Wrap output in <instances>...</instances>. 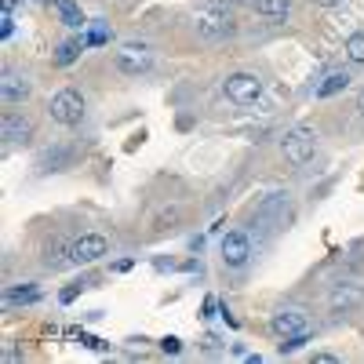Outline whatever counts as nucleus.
<instances>
[{"instance_id": "obj_1", "label": "nucleus", "mask_w": 364, "mask_h": 364, "mask_svg": "<svg viewBox=\"0 0 364 364\" xmlns=\"http://www.w3.org/2000/svg\"><path fill=\"white\" fill-rule=\"evenodd\" d=\"M190 26H193L197 41H204V44H226L237 33V15L230 11V4L204 0V4L190 15Z\"/></svg>"}, {"instance_id": "obj_2", "label": "nucleus", "mask_w": 364, "mask_h": 364, "mask_svg": "<svg viewBox=\"0 0 364 364\" xmlns=\"http://www.w3.org/2000/svg\"><path fill=\"white\" fill-rule=\"evenodd\" d=\"M87 113V102L77 87H63V91H55L51 102H48V117L55 120L58 128H77L80 120Z\"/></svg>"}, {"instance_id": "obj_3", "label": "nucleus", "mask_w": 364, "mask_h": 364, "mask_svg": "<svg viewBox=\"0 0 364 364\" xmlns=\"http://www.w3.org/2000/svg\"><path fill=\"white\" fill-rule=\"evenodd\" d=\"M255 219H259L266 230H273V233H284V230L295 223L291 193H269V197H262L259 208H255Z\"/></svg>"}, {"instance_id": "obj_4", "label": "nucleus", "mask_w": 364, "mask_h": 364, "mask_svg": "<svg viewBox=\"0 0 364 364\" xmlns=\"http://www.w3.org/2000/svg\"><path fill=\"white\" fill-rule=\"evenodd\" d=\"M113 66L124 77H142V73L154 70V48L146 41H124L113 51Z\"/></svg>"}, {"instance_id": "obj_5", "label": "nucleus", "mask_w": 364, "mask_h": 364, "mask_svg": "<svg viewBox=\"0 0 364 364\" xmlns=\"http://www.w3.org/2000/svg\"><path fill=\"white\" fill-rule=\"evenodd\" d=\"M281 157L291 164V168H302L317 157V135L310 128H288L281 135Z\"/></svg>"}, {"instance_id": "obj_6", "label": "nucleus", "mask_w": 364, "mask_h": 364, "mask_svg": "<svg viewBox=\"0 0 364 364\" xmlns=\"http://www.w3.org/2000/svg\"><path fill=\"white\" fill-rule=\"evenodd\" d=\"M269 331L277 339H299V336H310V314L302 306H277L269 314Z\"/></svg>"}, {"instance_id": "obj_7", "label": "nucleus", "mask_w": 364, "mask_h": 364, "mask_svg": "<svg viewBox=\"0 0 364 364\" xmlns=\"http://www.w3.org/2000/svg\"><path fill=\"white\" fill-rule=\"evenodd\" d=\"M223 95L233 106H255L262 99V77L259 73H230L223 80Z\"/></svg>"}, {"instance_id": "obj_8", "label": "nucleus", "mask_w": 364, "mask_h": 364, "mask_svg": "<svg viewBox=\"0 0 364 364\" xmlns=\"http://www.w3.org/2000/svg\"><path fill=\"white\" fill-rule=\"evenodd\" d=\"M364 306V288L357 281H339V284H331L328 291V310L336 314V317H346L353 310Z\"/></svg>"}, {"instance_id": "obj_9", "label": "nucleus", "mask_w": 364, "mask_h": 364, "mask_svg": "<svg viewBox=\"0 0 364 364\" xmlns=\"http://www.w3.org/2000/svg\"><path fill=\"white\" fill-rule=\"evenodd\" d=\"M219 255H223V266L226 269H245L252 262V240L245 230H233L223 237V245H219Z\"/></svg>"}, {"instance_id": "obj_10", "label": "nucleus", "mask_w": 364, "mask_h": 364, "mask_svg": "<svg viewBox=\"0 0 364 364\" xmlns=\"http://www.w3.org/2000/svg\"><path fill=\"white\" fill-rule=\"evenodd\" d=\"M0 135H4L8 146H29L37 135V124H33V117H26L18 109H8L4 120H0Z\"/></svg>"}, {"instance_id": "obj_11", "label": "nucleus", "mask_w": 364, "mask_h": 364, "mask_svg": "<svg viewBox=\"0 0 364 364\" xmlns=\"http://www.w3.org/2000/svg\"><path fill=\"white\" fill-rule=\"evenodd\" d=\"M109 252V240L102 233H80L73 245H70V266H87V262H99Z\"/></svg>"}, {"instance_id": "obj_12", "label": "nucleus", "mask_w": 364, "mask_h": 364, "mask_svg": "<svg viewBox=\"0 0 364 364\" xmlns=\"http://www.w3.org/2000/svg\"><path fill=\"white\" fill-rule=\"evenodd\" d=\"M29 95H33V80H29L22 70H4V77H0V99H4V106H22L29 102Z\"/></svg>"}, {"instance_id": "obj_13", "label": "nucleus", "mask_w": 364, "mask_h": 364, "mask_svg": "<svg viewBox=\"0 0 364 364\" xmlns=\"http://www.w3.org/2000/svg\"><path fill=\"white\" fill-rule=\"evenodd\" d=\"M73 161H77V149H73V146H63V142H55V146L41 149V157H37V175L66 171V168H73Z\"/></svg>"}, {"instance_id": "obj_14", "label": "nucleus", "mask_w": 364, "mask_h": 364, "mask_svg": "<svg viewBox=\"0 0 364 364\" xmlns=\"http://www.w3.org/2000/svg\"><path fill=\"white\" fill-rule=\"evenodd\" d=\"M350 70H331L324 73L317 84H314V99H331V95H343V91L350 87Z\"/></svg>"}, {"instance_id": "obj_15", "label": "nucleus", "mask_w": 364, "mask_h": 364, "mask_svg": "<svg viewBox=\"0 0 364 364\" xmlns=\"http://www.w3.org/2000/svg\"><path fill=\"white\" fill-rule=\"evenodd\" d=\"M70 245L73 240H63V237H55V240H48L44 245V266L48 269H63V266H70Z\"/></svg>"}, {"instance_id": "obj_16", "label": "nucleus", "mask_w": 364, "mask_h": 364, "mask_svg": "<svg viewBox=\"0 0 364 364\" xmlns=\"http://www.w3.org/2000/svg\"><path fill=\"white\" fill-rule=\"evenodd\" d=\"M4 302L8 306H33V302H41V288L37 284H8Z\"/></svg>"}, {"instance_id": "obj_17", "label": "nucleus", "mask_w": 364, "mask_h": 364, "mask_svg": "<svg viewBox=\"0 0 364 364\" xmlns=\"http://www.w3.org/2000/svg\"><path fill=\"white\" fill-rule=\"evenodd\" d=\"M55 15H58V22H63L66 29H84V26H87V18H84V11H80L77 0H58Z\"/></svg>"}, {"instance_id": "obj_18", "label": "nucleus", "mask_w": 364, "mask_h": 364, "mask_svg": "<svg viewBox=\"0 0 364 364\" xmlns=\"http://www.w3.org/2000/svg\"><path fill=\"white\" fill-rule=\"evenodd\" d=\"M252 8L269 22H284L291 15V0H252Z\"/></svg>"}, {"instance_id": "obj_19", "label": "nucleus", "mask_w": 364, "mask_h": 364, "mask_svg": "<svg viewBox=\"0 0 364 364\" xmlns=\"http://www.w3.org/2000/svg\"><path fill=\"white\" fill-rule=\"evenodd\" d=\"M84 37H77V41H66V44H58V51H55V66H73L77 58L84 55Z\"/></svg>"}, {"instance_id": "obj_20", "label": "nucleus", "mask_w": 364, "mask_h": 364, "mask_svg": "<svg viewBox=\"0 0 364 364\" xmlns=\"http://www.w3.org/2000/svg\"><path fill=\"white\" fill-rule=\"evenodd\" d=\"M178 223H182V208H178V204H171V208H164L161 215L154 219V233H157V237H161V233H171Z\"/></svg>"}, {"instance_id": "obj_21", "label": "nucleus", "mask_w": 364, "mask_h": 364, "mask_svg": "<svg viewBox=\"0 0 364 364\" xmlns=\"http://www.w3.org/2000/svg\"><path fill=\"white\" fill-rule=\"evenodd\" d=\"M346 58H350L353 66H364V33L346 37Z\"/></svg>"}, {"instance_id": "obj_22", "label": "nucleus", "mask_w": 364, "mask_h": 364, "mask_svg": "<svg viewBox=\"0 0 364 364\" xmlns=\"http://www.w3.org/2000/svg\"><path fill=\"white\" fill-rule=\"evenodd\" d=\"M106 41H109L106 26H91V33L84 37V44H87V48H95V44H106Z\"/></svg>"}, {"instance_id": "obj_23", "label": "nucleus", "mask_w": 364, "mask_h": 364, "mask_svg": "<svg viewBox=\"0 0 364 364\" xmlns=\"http://www.w3.org/2000/svg\"><path fill=\"white\" fill-rule=\"evenodd\" d=\"M0 33H4V41H11V33H15V18H11V11H0Z\"/></svg>"}, {"instance_id": "obj_24", "label": "nucleus", "mask_w": 364, "mask_h": 364, "mask_svg": "<svg viewBox=\"0 0 364 364\" xmlns=\"http://www.w3.org/2000/svg\"><path fill=\"white\" fill-rule=\"evenodd\" d=\"M161 350H164V353H178V350H182V339H175V336H164V339H161Z\"/></svg>"}, {"instance_id": "obj_25", "label": "nucleus", "mask_w": 364, "mask_h": 364, "mask_svg": "<svg viewBox=\"0 0 364 364\" xmlns=\"http://www.w3.org/2000/svg\"><path fill=\"white\" fill-rule=\"evenodd\" d=\"M314 364H339V357L328 350H314Z\"/></svg>"}, {"instance_id": "obj_26", "label": "nucleus", "mask_w": 364, "mask_h": 364, "mask_svg": "<svg viewBox=\"0 0 364 364\" xmlns=\"http://www.w3.org/2000/svg\"><path fill=\"white\" fill-rule=\"evenodd\" d=\"M132 266H135V262H132V259H120V262H117V266H113V269H117V273H124V269H132Z\"/></svg>"}, {"instance_id": "obj_27", "label": "nucleus", "mask_w": 364, "mask_h": 364, "mask_svg": "<svg viewBox=\"0 0 364 364\" xmlns=\"http://www.w3.org/2000/svg\"><path fill=\"white\" fill-rule=\"evenodd\" d=\"M317 8H336V4H343V0H314Z\"/></svg>"}, {"instance_id": "obj_28", "label": "nucleus", "mask_w": 364, "mask_h": 364, "mask_svg": "<svg viewBox=\"0 0 364 364\" xmlns=\"http://www.w3.org/2000/svg\"><path fill=\"white\" fill-rule=\"evenodd\" d=\"M357 113H360V117H364V87H360V91H357Z\"/></svg>"}, {"instance_id": "obj_29", "label": "nucleus", "mask_w": 364, "mask_h": 364, "mask_svg": "<svg viewBox=\"0 0 364 364\" xmlns=\"http://www.w3.org/2000/svg\"><path fill=\"white\" fill-rule=\"evenodd\" d=\"M41 4H58V0H41Z\"/></svg>"}]
</instances>
